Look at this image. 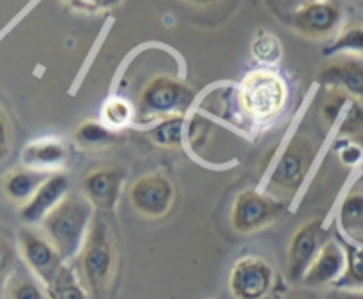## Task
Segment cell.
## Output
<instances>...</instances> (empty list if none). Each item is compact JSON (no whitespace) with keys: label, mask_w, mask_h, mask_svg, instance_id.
I'll list each match as a JSON object with an SVG mask.
<instances>
[{"label":"cell","mask_w":363,"mask_h":299,"mask_svg":"<svg viewBox=\"0 0 363 299\" xmlns=\"http://www.w3.org/2000/svg\"><path fill=\"white\" fill-rule=\"evenodd\" d=\"M119 264L113 225L106 213H96L85 243L78 254V275L89 299H108Z\"/></svg>","instance_id":"6da1fadb"},{"label":"cell","mask_w":363,"mask_h":299,"mask_svg":"<svg viewBox=\"0 0 363 299\" xmlns=\"http://www.w3.org/2000/svg\"><path fill=\"white\" fill-rule=\"evenodd\" d=\"M96 209L85 195L69 191L41 222L43 234L66 262L78 257L85 243Z\"/></svg>","instance_id":"7a4b0ae2"},{"label":"cell","mask_w":363,"mask_h":299,"mask_svg":"<svg viewBox=\"0 0 363 299\" xmlns=\"http://www.w3.org/2000/svg\"><path fill=\"white\" fill-rule=\"evenodd\" d=\"M289 87L279 71L261 67L245 74L238 87V103L254 123H268L286 110Z\"/></svg>","instance_id":"3957f363"},{"label":"cell","mask_w":363,"mask_h":299,"mask_svg":"<svg viewBox=\"0 0 363 299\" xmlns=\"http://www.w3.org/2000/svg\"><path fill=\"white\" fill-rule=\"evenodd\" d=\"M195 99V89L179 78L160 74L149 80L138 98V117L144 123L184 115Z\"/></svg>","instance_id":"277c9868"},{"label":"cell","mask_w":363,"mask_h":299,"mask_svg":"<svg viewBox=\"0 0 363 299\" xmlns=\"http://www.w3.org/2000/svg\"><path fill=\"white\" fill-rule=\"evenodd\" d=\"M315 154H318V149L311 138L303 135L293 137L269 176V193L279 198L294 197L307 181L308 172L315 162Z\"/></svg>","instance_id":"5b68a950"},{"label":"cell","mask_w":363,"mask_h":299,"mask_svg":"<svg viewBox=\"0 0 363 299\" xmlns=\"http://www.w3.org/2000/svg\"><path fill=\"white\" fill-rule=\"evenodd\" d=\"M284 209L286 204H282L273 195L243 190L234 198L230 209V225L241 236H250L272 227L284 215Z\"/></svg>","instance_id":"8992f818"},{"label":"cell","mask_w":363,"mask_h":299,"mask_svg":"<svg viewBox=\"0 0 363 299\" xmlns=\"http://www.w3.org/2000/svg\"><path fill=\"white\" fill-rule=\"evenodd\" d=\"M131 208L145 220H162L172 211L176 202V186L162 172H151L133 181L128 190Z\"/></svg>","instance_id":"52a82bcc"},{"label":"cell","mask_w":363,"mask_h":299,"mask_svg":"<svg viewBox=\"0 0 363 299\" xmlns=\"http://www.w3.org/2000/svg\"><path fill=\"white\" fill-rule=\"evenodd\" d=\"M342 7L339 0H305L291 13V27L301 38L326 41L339 32Z\"/></svg>","instance_id":"ba28073f"},{"label":"cell","mask_w":363,"mask_h":299,"mask_svg":"<svg viewBox=\"0 0 363 299\" xmlns=\"http://www.w3.org/2000/svg\"><path fill=\"white\" fill-rule=\"evenodd\" d=\"M18 250L28 271L43 283L48 286L57 273L62 269L66 261L59 254L52 241L43 234V230L32 229L25 225L18 230Z\"/></svg>","instance_id":"9c48e42d"},{"label":"cell","mask_w":363,"mask_h":299,"mask_svg":"<svg viewBox=\"0 0 363 299\" xmlns=\"http://www.w3.org/2000/svg\"><path fill=\"white\" fill-rule=\"evenodd\" d=\"M323 120L337 135L350 140H363V99L340 89H326L321 103Z\"/></svg>","instance_id":"30bf717a"},{"label":"cell","mask_w":363,"mask_h":299,"mask_svg":"<svg viewBox=\"0 0 363 299\" xmlns=\"http://www.w3.org/2000/svg\"><path fill=\"white\" fill-rule=\"evenodd\" d=\"M275 286V269L266 259L248 255L234 262L229 290L234 299H266Z\"/></svg>","instance_id":"8fae6325"},{"label":"cell","mask_w":363,"mask_h":299,"mask_svg":"<svg viewBox=\"0 0 363 299\" xmlns=\"http://www.w3.org/2000/svg\"><path fill=\"white\" fill-rule=\"evenodd\" d=\"M326 230L323 229L321 220H311L305 222L296 232L287 250V276L291 282H303V276L314 259L318 257L319 250L326 243Z\"/></svg>","instance_id":"7c38bea8"},{"label":"cell","mask_w":363,"mask_h":299,"mask_svg":"<svg viewBox=\"0 0 363 299\" xmlns=\"http://www.w3.org/2000/svg\"><path fill=\"white\" fill-rule=\"evenodd\" d=\"M124 170L117 165H101L89 170L82 181V191L96 213L113 211L124 184Z\"/></svg>","instance_id":"4fadbf2b"},{"label":"cell","mask_w":363,"mask_h":299,"mask_svg":"<svg viewBox=\"0 0 363 299\" xmlns=\"http://www.w3.org/2000/svg\"><path fill=\"white\" fill-rule=\"evenodd\" d=\"M315 78L325 89H340L363 99V57H335L321 66Z\"/></svg>","instance_id":"5bb4252c"},{"label":"cell","mask_w":363,"mask_h":299,"mask_svg":"<svg viewBox=\"0 0 363 299\" xmlns=\"http://www.w3.org/2000/svg\"><path fill=\"white\" fill-rule=\"evenodd\" d=\"M346 271V248L335 239H328L303 276V286L311 289L335 286Z\"/></svg>","instance_id":"9a60e30c"},{"label":"cell","mask_w":363,"mask_h":299,"mask_svg":"<svg viewBox=\"0 0 363 299\" xmlns=\"http://www.w3.org/2000/svg\"><path fill=\"white\" fill-rule=\"evenodd\" d=\"M69 193V179L64 172H55L45 181V183L39 186V190L35 191L34 197L23 204L20 208V216L21 222L25 225H35V223H41L45 220V216L62 201L66 195Z\"/></svg>","instance_id":"2e32d148"},{"label":"cell","mask_w":363,"mask_h":299,"mask_svg":"<svg viewBox=\"0 0 363 299\" xmlns=\"http://www.w3.org/2000/svg\"><path fill=\"white\" fill-rule=\"evenodd\" d=\"M67 159H69V149L59 138H39L25 145L21 152L23 167L48 174L60 172Z\"/></svg>","instance_id":"e0dca14e"},{"label":"cell","mask_w":363,"mask_h":299,"mask_svg":"<svg viewBox=\"0 0 363 299\" xmlns=\"http://www.w3.org/2000/svg\"><path fill=\"white\" fill-rule=\"evenodd\" d=\"M52 174L43 172V170L28 169V167H16V169L9 170L4 176L2 181V191L11 202L18 204L21 208L27 204L35 191L39 190L43 183H45Z\"/></svg>","instance_id":"ac0fdd59"},{"label":"cell","mask_w":363,"mask_h":299,"mask_svg":"<svg viewBox=\"0 0 363 299\" xmlns=\"http://www.w3.org/2000/svg\"><path fill=\"white\" fill-rule=\"evenodd\" d=\"M339 225L354 244H363V181L360 179L344 197L339 209Z\"/></svg>","instance_id":"d6986e66"},{"label":"cell","mask_w":363,"mask_h":299,"mask_svg":"<svg viewBox=\"0 0 363 299\" xmlns=\"http://www.w3.org/2000/svg\"><path fill=\"white\" fill-rule=\"evenodd\" d=\"M73 140L78 147L85 151H99V149L110 147L119 140V133L106 128L101 120H84L74 130Z\"/></svg>","instance_id":"ffe728a7"},{"label":"cell","mask_w":363,"mask_h":299,"mask_svg":"<svg viewBox=\"0 0 363 299\" xmlns=\"http://www.w3.org/2000/svg\"><path fill=\"white\" fill-rule=\"evenodd\" d=\"M45 289L48 299H89V293L80 275L67 262Z\"/></svg>","instance_id":"44dd1931"},{"label":"cell","mask_w":363,"mask_h":299,"mask_svg":"<svg viewBox=\"0 0 363 299\" xmlns=\"http://www.w3.org/2000/svg\"><path fill=\"white\" fill-rule=\"evenodd\" d=\"M184 130H186V119L184 115H176L158 120L156 126L149 130L147 137L156 147L177 151L184 144Z\"/></svg>","instance_id":"7402d4cb"},{"label":"cell","mask_w":363,"mask_h":299,"mask_svg":"<svg viewBox=\"0 0 363 299\" xmlns=\"http://www.w3.org/2000/svg\"><path fill=\"white\" fill-rule=\"evenodd\" d=\"M7 299H46L45 286L28 269L16 268L6 286Z\"/></svg>","instance_id":"603a6c76"},{"label":"cell","mask_w":363,"mask_h":299,"mask_svg":"<svg viewBox=\"0 0 363 299\" xmlns=\"http://www.w3.org/2000/svg\"><path fill=\"white\" fill-rule=\"evenodd\" d=\"M323 53L325 55H337L339 53V55L363 57V25L351 23L344 27L337 34V38L325 46Z\"/></svg>","instance_id":"cb8c5ba5"},{"label":"cell","mask_w":363,"mask_h":299,"mask_svg":"<svg viewBox=\"0 0 363 299\" xmlns=\"http://www.w3.org/2000/svg\"><path fill=\"white\" fill-rule=\"evenodd\" d=\"M346 271L333 287L339 289H363V244H347Z\"/></svg>","instance_id":"d4e9b609"},{"label":"cell","mask_w":363,"mask_h":299,"mask_svg":"<svg viewBox=\"0 0 363 299\" xmlns=\"http://www.w3.org/2000/svg\"><path fill=\"white\" fill-rule=\"evenodd\" d=\"M252 55L259 64H264L268 67L277 66L284 55L282 43L272 32L261 30L252 43Z\"/></svg>","instance_id":"484cf974"},{"label":"cell","mask_w":363,"mask_h":299,"mask_svg":"<svg viewBox=\"0 0 363 299\" xmlns=\"http://www.w3.org/2000/svg\"><path fill=\"white\" fill-rule=\"evenodd\" d=\"M131 119H133V108L126 99L119 98V96L106 99L101 108V123L106 128L119 131L126 128L131 123Z\"/></svg>","instance_id":"4316f807"},{"label":"cell","mask_w":363,"mask_h":299,"mask_svg":"<svg viewBox=\"0 0 363 299\" xmlns=\"http://www.w3.org/2000/svg\"><path fill=\"white\" fill-rule=\"evenodd\" d=\"M16 269V248L6 230L0 229V294L6 293V286Z\"/></svg>","instance_id":"83f0119b"},{"label":"cell","mask_w":363,"mask_h":299,"mask_svg":"<svg viewBox=\"0 0 363 299\" xmlns=\"http://www.w3.org/2000/svg\"><path fill=\"white\" fill-rule=\"evenodd\" d=\"M66 7L85 14H103L119 7L124 0H60Z\"/></svg>","instance_id":"f1b7e54d"},{"label":"cell","mask_w":363,"mask_h":299,"mask_svg":"<svg viewBox=\"0 0 363 299\" xmlns=\"http://www.w3.org/2000/svg\"><path fill=\"white\" fill-rule=\"evenodd\" d=\"M11 147H13V124L0 103V163L11 154Z\"/></svg>","instance_id":"f546056e"},{"label":"cell","mask_w":363,"mask_h":299,"mask_svg":"<svg viewBox=\"0 0 363 299\" xmlns=\"http://www.w3.org/2000/svg\"><path fill=\"white\" fill-rule=\"evenodd\" d=\"M325 299H363V289H339L333 287L326 293Z\"/></svg>","instance_id":"4dcf8cb0"},{"label":"cell","mask_w":363,"mask_h":299,"mask_svg":"<svg viewBox=\"0 0 363 299\" xmlns=\"http://www.w3.org/2000/svg\"><path fill=\"white\" fill-rule=\"evenodd\" d=\"M181 2L188 4L191 7H197V9H209V7H215L218 4H222L223 0H181Z\"/></svg>","instance_id":"1f68e13d"},{"label":"cell","mask_w":363,"mask_h":299,"mask_svg":"<svg viewBox=\"0 0 363 299\" xmlns=\"http://www.w3.org/2000/svg\"><path fill=\"white\" fill-rule=\"evenodd\" d=\"M284 299H314L311 296V294L303 293V290H293V293L286 294V298Z\"/></svg>","instance_id":"d6a6232c"},{"label":"cell","mask_w":363,"mask_h":299,"mask_svg":"<svg viewBox=\"0 0 363 299\" xmlns=\"http://www.w3.org/2000/svg\"><path fill=\"white\" fill-rule=\"evenodd\" d=\"M275 2L284 4V6H287V4H294V2H296L298 6H300V4H301V2H305V0H275Z\"/></svg>","instance_id":"836d02e7"},{"label":"cell","mask_w":363,"mask_h":299,"mask_svg":"<svg viewBox=\"0 0 363 299\" xmlns=\"http://www.w3.org/2000/svg\"><path fill=\"white\" fill-rule=\"evenodd\" d=\"M362 181H363V176H362Z\"/></svg>","instance_id":"e575fe53"}]
</instances>
